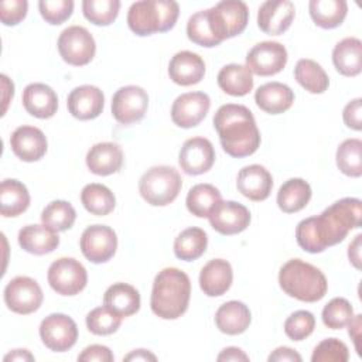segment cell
Listing matches in <instances>:
<instances>
[{
    "label": "cell",
    "instance_id": "5b68a950",
    "mask_svg": "<svg viewBox=\"0 0 362 362\" xmlns=\"http://www.w3.org/2000/svg\"><path fill=\"white\" fill-rule=\"evenodd\" d=\"M180 6L173 0H140L127 11L129 28L140 37L170 31L178 18Z\"/></svg>",
    "mask_w": 362,
    "mask_h": 362
},
{
    "label": "cell",
    "instance_id": "1f68e13d",
    "mask_svg": "<svg viewBox=\"0 0 362 362\" xmlns=\"http://www.w3.org/2000/svg\"><path fill=\"white\" fill-rule=\"evenodd\" d=\"M218 86L230 96H245L253 89V75L246 65L229 64L218 72Z\"/></svg>",
    "mask_w": 362,
    "mask_h": 362
},
{
    "label": "cell",
    "instance_id": "2e32d148",
    "mask_svg": "<svg viewBox=\"0 0 362 362\" xmlns=\"http://www.w3.org/2000/svg\"><path fill=\"white\" fill-rule=\"evenodd\" d=\"M178 163L181 170L188 175H199L209 171L215 163L212 143L205 137L185 140L178 154Z\"/></svg>",
    "mask_w": 362,
    "mask_h": 362
},
{
    "label": "cell",
    "instance_id": "7402d4cb",
    "mask_svg": "<svg viewBox=\"0 0 362 362\" xmlns=\"http://www.w3.org/2000/svg\"><path fill=\"white\" fill-rule=\"evenodd\" d=\"M168 75L170 79L177 85H195L201 82L205 75V62L192 51H180L168 64Z\"/></svg>",
    "mask_w": 362,
    "mask_h": 362
},
{
    "label": "cell",
    "instance_id": "4fadbf2b",
    "mask_svg": "<svg viewBox=\"0 0 362 362\" xmlns=\"http://www.w3.org/2000/svg\"><path fill=\"white\" fill-rule=\"evenodd\" d=\"M82 255L92 263L109 262L117 249L116 232L106 225L88 226L79 240Z\"/></svg>",
    "mask_w": 362,
    "mask_h": 362
},
{
    "label": "cell",
    "instance_id": "8fae6325",
    "mask_svg": "<svg viewBox=\"0 0 362 362\" xmlns=\"http://www.w3.org/2000/svg\"><path fill=\"white\" fill-rule=\"evenodd\" d=\"M40 338L48 349L54 352H65L76 344V322L61 313L49 314L40 324Z\"/></svg>",
    "mask_w": 362,
    "mask_h": 362
},
{
    "label": "cell",
    "instance_id": "7c38bea8",
    "mask_svg": "<svg viewBox=\"0 0 362 362\" xmlns=\"http://www.w3.org/2000/svg\"><path fill=\"white\" fill-rule=\"evenodd\" d=\"M110 107L116 122L132 124L144 117L148 107V95L137 85L122 86L115 92Z\"/></svg>",
    "mask_w": 362,
    "mask_h": 362
},
{
    "label": "cell",
    "instance_id": "680465c9",
    "mask_svg": "<svg viewBox=\"0 0 362 362\" xmlns=\"http://www.w3.org/2000/svg\"><path fill=\"white\" fill-rule=\"evenodd\" d=\"M3 359L4 362H8V361H34L35 358L27 349H14L8 352Z\"/></svg>",
    "mask_w": 362,
    "mask_h": 362
},
{
    "label": "cell",
    "instance_id": "3957f363",
    "mask_svg": "<svg viewBox=\"0 0 362 362\" xmlns=\"http://www.w3.org/2000/svg\"><path fill=\"white\" fill-rule=\"evenodd\" d=\"M191 281L185 272L165 267L157 273L150 298L151 311L163 320H177L188 308Z\"/></svg>",
    "mask_w": 362,
    "mask_h": 362
},
{
    "label": "cell",
    "instance_id": "30bf717a",
    "mask_svg": "<svg viewBox=\"0 0 362 362\" xmlns=\"http://www.w3.org/2000/svg\"><path fill=\"white\" fill-rule=\"evenodd\" d=\"M42 290L40 284L28 276L11 279L4 288V303L8 310L17 314H31L42 304Z\"/></svg>",
    "mask_w": 362,
    "mask_h": 362
},
{
    "label": "cell",
    "instance_id": "836d02e7",
    "mask_svg": "<svg viewBox=\"0 0 362 362\" xmlns=\"http://www.w3.org/2000/svg\"><path fill=\"white\" fill-rule=\"evenodd\" d=\"M313 21L325 30L341 25L348 13L345 0H311L308 4Z\"/></svg>",
    "mask_w": 362,
    "mask_h": 362
},
{
    "label": "cell",
    "instance_id": "e575fe53",
    "mask_svg": "<svg viewBox=\"0 0 362 362\" xmlns=\"http://www.w3.org/2000/svg\"><path fill=\"white\" fill-rule=\"evenodd\" d=\"M208 246L206 232L192 226L184 229L174 240V255L184 262H192L201 257Z\"/></svg>",
    "mask_w": 362,
    "mask_h": 362
},
{
    "label": "cell",
    "instance_id": "5bb4252c",
    "mask_svg": "<svg viewBox=\"0 0 362 362\" xmlns=\"http://www.w3.org/2000/svg\"><path fill=\"white\" fill-rule=\"evenodd\" d=\"M287 64V49L277 41L256 44L246 55V66L259 76H272L283 71Z\"/></svg>",
    "mask_w": 362,
    "mask_h": 362
},
{
    "label": "cell",
    "instance_id": "681fc988",
    "mask_svg": "<svg viewBox=\"0 0 362 362\" xmlns=\"http://www.w3.org/2000/svg\"><path fill=\"white\" fill-rule=\"evenodd\" d=\"M344 123L352 129V130H361L362 129V99L356 98L346 103L342 112Z\"/></svg>",
    "mask_w": 362,
    "mask_h": 362
},
{
    "label": "cell",
    "instance_id": "484cf974",
    "mask_svg": "<svg viewBox=\"0 0 362 362\" xmlns=\"http://www.w3.org/2000/svg\"><path fill=\"white\" fill-rule=\"evenodd\" d=\"M18 245L31 255H47L54 252L59 245L58 232L42 225H27L18 232Z\"/></svg>",
    "mask_w": 362,
    "mask_h": 362
},
{
    "label": "cell",
    "instance_id": "b9f144b4",
    "mask_svg": "<svg viewBox=\"0 0 362 362\" xmlns=\"http://www.w3.org/2000/svg\"><path fill=\"white\" fill-rule=\"evenodd\" d=\"M322 322L329 329H341L348 325L354 317L351 303L344 297H335L322 308Z\"/></svg>",
    "mask_w": 362,
    "mask_h": 362
},
{
    "label": "cell",
    "instance_id": "8d00e7d4",
    "mask_svg": "<svg viewBox=\"0 0 362 362\" xmlns=\"http://www.w3.org/2000/svg\"><path fill=\"white\" fill-rule=\"evenodd\" d=\"M81 202L92 215L105 216L115 209L116 198L106 185L90 182L82 188Z\"/></svg>",
    "mask_w": 362,
    "mask_h": 362
},
{
    "label": "cell",
    "instance_id": "ee69618b",
    "mask_svg": "<svg viewBox=\"0 0 362 362\" xmlns=\"http://www.w3.org/2000/svg\"><path fill=\"white\" fill-rule=\"evenodd\" d=\"M187 35H188L189 41H192L197 45L205 47V48H212V47L219 45V42L216 41V38L214 37V34L209 28L205 10L197 11L195 14H192L188 18Z\"/></svg>",
    "mask_w": 362,
    "mask_h": 362
},
{
    "label": "cell",
    "instance_id": "f5cc1de1",
    "mask_svg": "<svg viewBox=\"0 0 362 362\" xmlns=\"http://www.w3.org/2000/svg\"><path fill=\"white\" fill-rule=\"evenodd\" d=\"M216 361H249V356L236 346H228L221 351V354L216 356Z\"/></svg>",
    "mask_w": 362,
    "mask_h": 362
},
{
    "label": "cell",
    "instance_id": "ab89813d",
    "mask_svg": "<svg viewBox=\"0 0 362 362\" xmlns=\"http://www.w3.org/2000/svg\"><path fill=\"white\" fill-rule=\"evenodd\" d=\"M76 219L74 206L64 199L49 202L41 212V222L55 232H64L72 228Z\"/></svg>",
    "mask_w": 362,
    "mask_h": 362
},
{
    "label": "cell",
    "instance_id": "ba28073f",
    "mask_svg": "<svg viewBox=\"0 0 362 362\" xmlns=\"http://www.w3.org/2000/svg\"><path fill=\"white\" fill-rule=\"evenodd\" d=\"M47 279L57 294L76 296L86 287L88 273L76 259L59 257L48 267Z\"/></svg>",
    "mask_w": 362,
    "mask_h": 362
},
{
    "label": "cell",
    "instance_id": "6da1fadb",
    "mask_svg": "<svg viewBox=\"0 0 362 362\" xmlns=\"http://www.w3.org/2000/svg\"><path fill=\"white\" fill-rule=\"evenodd\" d=\"M362 223V202L358 198H342L318 216L298 222L296 239L298 246L308 253H321L327 247L342 242L351 229Z\"/></svg>",
    "mask_w": 362,
    "mask_h": 362
},
{
    "label": "cell",
    "instance_id": "c3c4849f",
    "mask_svg": "<svg viewBox=\"0 0 362 362\" xmlns=\"http://www.w3.org/2000/svg\"><path fill=\"white\" fill-rule=\"evenodd\" d=\"M28 3L25 0H3L0 3V18L4 25H16L25 18Z\"/></svg>",
    "mask_w": 362,
    "mask_h": 362
},
{
    "label": "cell",
    "instance_id": "e0dca14e",
    "mask_svg": "<svg viewBox=\"0 0 362 362\" xmlns=\"http://www.w3.org/2000/svg\"><path fill=\"white\" fill-rule=\"evenodd\" d=\"M211 226L221 235H236L250 223L249 209L235 201H219L208 215Z\"/></svg>",
    "mask_w": 362,
    "mask_h": 362
},
{
    "label": "cell",
    "instance_id": "f6af8a7d",
    "mask_svg": "<svg viewBox=\"0 0 362 362\" xmlns=\"http://www.w3.org/2000/svg\"><path fill=\"white\" fill-rule=\"evenodd\" d=\"M315 328V318L307 310L294 311L284 321V332L291 341H303L313 334Z\"/></svg>",
    "mask_w": 362,
    "mask_h": 362
},
{
    "label": "cell",
    "instance_id": "bcb514c9",
    "mask_svg": "<svg viewBox=\"0 0 362 362\" xmlns=\"http://www.w3.org/2000/svg\"><path fill=\"white\" fill-rule=\"evenodd\" d=\"M348 358V346L338 338L322 339L311 355L313 362H346Z\"/></svg>",
    "mask_w": 362,
    "mask_h": 362
},
{
    "label": "cell",
    "instance_id": "d6986e66",
    "mask_svg": "<svg viewBox=\"0 0 362 362\" xmlns=\"http://www.w3.org/2000/svg\"><path fill=\"white\" fill-rule=\"evenodd\" d=\"M66 106L75 119L92 120L102 113L105 106V95L93 85H81L69 92Z\"/></svg>",
    "mask_w": 362,
    "mask_h": 362
},
{
    "label": "cell",
    "instance_id": "9c48e42d",
    "mask_svg": "<svg viewBox=\"0 0 362 362\" xmlns=\"http://www.w3.org/2000/svg\"><path fill=\"white\" fill-rule=\"evenodd\" d=\"M58 52L62 59L74 66L89 64L96 52V42L92 34L81 25L65 28L58 37Z\"/></svg>",
    "mask_w": 362,
    "mask_h": 362
},
{
    "label": "cell",
    "instance_id": "60d3db41",
    "mask_svg": "<svg viewBox=\"0 0 362 362\" xmlns=\"http://www.w3.org/2000/svg\"><path fill=\"white\" fill-rule=\"evenodd\" d=\"M120 8L119 0H83L82 13L88 21L95 25L112 24Z\"/></svg>",
    "mask_w": 362,
    "mask_h": 362
},
{
    "label": "cell",
    "instance_id": "7dc6e473",
    "mask_svg": "<svg viewBox=\"0 0 362 362\" xmlns=\"http://www.w3.org/2000/svg\"><path fill=\"white\" fill-rule=\"evenodd\" d=\"M38 8L42 18L52 24L59 25L66 21L74 11L72 0H41L38 1Z\"/></svg>",
    "mask_w": 362,
    "mask_h": 362
},
{
    "label": "cell",
    "instance_id": "4316f807",
    "mask_svg": "<svg viewBox=\"0 0 362 362\" xmlns=\"http://www.w3.org/2000/svg\"><path fill=\"white\" fill-rule=\"evenodd\" d=\"M256 105L269 115H280L288 110L294 102V92L281 82H267L255 93Z\"/></svg>",
    "mask_w": 362,
    "mask_h": 362
},
{
    "label": "cell",
    "instance_id": "7bdbcfd3",
    "mask_svg": "<svg viewBox=\"0 0 362 362\" xmlns=\"http://www.w3.org/2000/svg\"><path fill=\"white\" fill-rule=\"evenodd\" d=\"M122 317L107 307H96L86 315V327L95 335H110L119 329Z\"/></svg>",
    "mask_w": 362,
    "mask_h": 362
},
{
    "label": "cell",
    "instance_id": "11a10c76",
    "mask_svg": "<svg viewBox=\"0 0 362 362\" xmlns=\"http://www.w3.org/2000/svg\"><path fill=\"white\" fill-rule=\"evenodd\" d=\"M361 240H362V235L359 233L355 236V239L349 243V247H348L349 262L356 269H361Z\"/></svg>",
    "mask_w": 362,
    "mask_h": 362
},
{
    "label": "cell",
    "instance_id": "9f6ffc18",
    "mask_svg": "<svg viewBox=\"0 0 362 362\" xmlns=\"http://www.w3.org/2000/svg\"><path fill=\"white\" fill-rule=\"evenodd\" d=\"M0 79H1V88H3V102H4L3 115H4L6 110H7L8 102L13 99V95H14V85H13V82L7 78V75H4V74L0 76Z\"/></svg>",
    "mask_w": 362,
    "mask_h": 362
},
{
    "label": "cell",
    "instance_id": "277c9868",
    "mask_svg": "<svg viewBox=\"0 0 362 362\" xmlns=\"http://www.w3.org/2000/svg\"><path fill=\"white\" fill-rule=\"evenodd\" d=\"M279 284L287 296L304 303L320 301L328 290L324 273L301 259H291L281 266Z\"/></svg>",
    "mask_w": 362,
    "mask_h": 362
},
{
    "label": "cell",
    "instance_id": "6f0895ef",
    "mask_svg": "<svg viewBox=\"0 0 362 362\" xmlns=\"http://www.w3.org/2000/svg\"><path fill=\"white\" fill-rule=\"evenodd\" d=\"M123 361H157V356L147 349H134L126 355Z\"/></svg>",
    "mask_w": 362,
    "mask_h": 362
},
{
    "label": "cell",
    "instance_id": "f35d334b",
    "mask_svg": "<svg viewBox=\"0 0 362 362\" xmlns=\"http://www.w3.org/2000/svg\"><path fill=\"white\" fill-rule=\"evenodd\" d=\"M337 167L348 177L362 175V141L359 139H346L337 148Z\"/></svg>",
    "mask_w": 362,
    "mask_h": 362
},
{
    "label": "cell",
    "instance_id": "d4e9b609",
    "mask_svg": "<svg viewBox=\"0 0 362 362\" xmlns=\"http://www.w3.org/2000/svg\"><path fill=\"white\" fill-rule=\"evenodd\" d=\"M86 165L96 175L115 174L123 165V151L116 143H96L86 154Z\"/></svg>",
    "mask_w": 362,
    "mask_h": 362
},
{
    "label": "cell",
    "instance_id": "cb8c5ba5",
    "mask_svg": "<svg viewBox=\"0 0 362 362\" xmlns=\"http://www.w3.org/2000/svg\"><path fill=\"white\" fill-rule=\"evenodd\" d=\"M23 106L34 117L49 119L57 113L58 96L45 83H30L23 90Z\"/></svg>",
    "mask_w": 362,
    "mask_h": 362
},
{
    "label": "cell",
    "instance_id": "ffe728a7",
    "mask_svg": "<svg viewBox=\"0 0 362 362\" xmlns=\"http://www.w3.org/2000/svg\"><path fill=\"white\" fill-rule=\"evenodd\" d=\"M13 153L23 161H38L47 153V137L38 127L20 126L10 136Z\"/></svg>",
    "mask_w": 362,
    "mask_h": 362
},
{
    "label": "cell",
    "instance_id": "9a60e30c",
    "mask_svg": "<svg viewBox=\"0 0 362 362\" xmlns=\"http://www.w3.org/2000/svg\"><path fill=\"white\" fill-rule=\"evenodd\" d=\"M211 107V99L204 92H188L180 95L171 106V120L182 129L198 126Z\"/></svg>",
    "mask_w": 362,
    "mask_h": 362
},
{
    "label": "cell",
    "instance_id": "f546056e",
    "mask_svg": "<svg viewBox=\"0 0 362 362\" xmlns=\"http://www.w3.org/2000/svg\"><path fill=\"white\" fill-rule=\"evenodd\" d=\"M103 305L119 317L126 318L140 310V294L127 283H115L105 291Z\"/></svg>",
    "mask_w": 362,
    "mask_h": 362
},
{
    "label": "cell",
    "instance_id": "d590c367",
    "mask_svg": "<svg viewBox=\"0 0 362 362\" xmlns=\"http://www.w3.org/2000/svg\"><path fill=\"white\" fill-rule=\"evenodd\" d=\"M296 81L310 93H324L328 89L329 79L324 68L314 59H298L294 68Z\"/></svg>",
    "mask_w": 362,
    "mask_h": 362
},
{
    "label": "cell",
    "instance_id": "ac0fdd59",
    "mask_svg": "<svg viewBox=\"0 0 362 362\" xmlns=\"http://www.w3.org/2000/svg\"><path fill=\"white\" fill-rule=\"evenodd\" d=\"M296 7L290 0H269L259 7L257 25L266 34L280 35L290 28Z\"/></svg>",
    "mask_w": 362,
    "mask_h": 362
},
{
    "label": "cell",
    "instance_id": "f907efd6",
    "mask_svg": "<svg viewBox=\"0 0 362 362\" xmlns=\"http://www.w3.org/2000/svg\"><path fill=\"white\" fill-rule=\"evenodd\" d=\"M78 361L81 362H113L115 356L112 351L105 345H89L79 355Z\"/></svg>",
    "mask_w": 362,
    "mask_h": 362
},
{
    "label": "cell",
    "instance_id": "db71d44e",
    "mask_svg": "<svg viewBox=\"0 0 362 362\" xmlns=\"http://www.w3.org/2000/svg\"><path fill=\"white\" fill-rule=\"evenodd\" d=\"M361 320L362 315H354L352 320L348 322V334L349 337L354 339L355 344V349L358 352V355H361V348H359V338H361Z\"/></svg>",
    "mask_w": 362,
    "mask_h": 362
},
{
    "label": "cell",
    "instance_id": "4dcf8cb0",
    "mask_svg": "<svg viewBox=\"0 0 362 362\" xmlns=\"http://www.w3.org/2000/svg\"><path fill=\"white\" fill-rule=\"evenodd\" d=\"M30 205L27 187L18 180H3L0 184V214L6 218L18 216Z\"/></svg>",
    "mask_w": 362,
    "mask_h": 362
},
{
    "label": "cell",
    "instance_id": "7a4b0ae2",
    "mask_svg": "<svg viewBox=\"0 0 362 362\" xmlns=\"http://www.w3.org/2000/svg\"><path fill=\"white\" fill-rule=\"evenodd\" d=\"M214 127L223 151L230 157L252 156L260 146V132L253 113L243 105H222L214 116Z\"/></svg>",
    "mask_w": 362,
    "mask_h": 362
},
{
    "label": "cell",
    "instance_id": "603a6c76",
    "mask_svg": "<svg viewBox=\"0 0 362 362\" xmlns=\"http://www.w3.org/2000/svg\"><path fill=\"white\" fill-rule=\"evenodd\" d=\"M233 280L232 266L225 259L209 260L199 273V287L208 297H219L225 294Z\"/></svg>",
    "mask_w": 362,
    "mask_h": 362
},
{
    "label": "cell",
    "instance_id": "83f0119b",
    "mask_svg": "<svg viewBox=\"0 0 362 362\" xmlns=\"http://www.w3.org/2000/svg\"><path fill=\"white\" fill-rule=\"evenodd\" d=\"M252 321L249 307L238 300L223 303L215 313L218 329L226 335H239L245 332Z\"/></svg>",
    "mask_w": 362,
    "mask_h": 362
},
{
    "label": "cell",
    "instance_id": "74e56055",
    "mask_svg": "<svg viewBox=\"0 0 362 362\" xmlns=\"http://www.w3.org/2000/svg\"><path fill=\"white\" fill-rule=\"evenodd\" d=\"M221 201V192L211 184H197L187 194V208L198 218H208L214 206Z\"/></svg>",
    "mask_w": 362,
    "mask_h": 362
},
{
    "label": "cell",
    "instance_id": "44dd1931",
    "mask_svg": "<svg viewBox=\"0 0 362 362\" xmlns=\"http://www.w3.org/2000/svg\"><path fill=\"white\" fill-rule=\"evenodd\" d=\"M238 191L250 201H264L273 188V178L269 170L260 164H250L238 173Z\"/></svg>",
    "mask_w": 362,
    "mask_h": 362
},
{
    "label": "cell",
    "instance_id": "816d5d0a",
    "mask_svg": "<svg viewBox=\"0 0 362 362\" xmlns=\"http://www.w3.org/2000/svg\"><path fill=\"white\" fill-rule=\"evenodd\" d=\"M301 355L288 346L276 348L267 358L269 362H301Z\"/></svg>",
    "mask_w": 362,
    "mask_h": 362
},
{
    "label": "cell",
    "instance_id": "f1b7e54d",
    "mask_svg": "<svg viewBox=\"0 0 362 362\" xmlns=\"http://www.w3.org/2000/svg\"><path fill=\"white\" fill-rule=\"evenodd\" d=\"M335 69L344 76H356L362 71V42L359 38L346 37L332 49Z\"/></svg>",
    "mask_w": 362,
    "mask_h": 362
},
{
    "label": "cell",
    "instance_id": "52a82bcc",
    "mask_svg": "<svg viewBox=\"0 0 362 362\" xmlns=\"http://www.w3.org/2000/svg\"><path fill=\"white\" fill-rule=\"evenodd\" d=\"M205 14L209 28L219 44L239 35L249 21L247 6L240 0L219 1L214 7L206 8Z\"/></svg>",
    "mask_w": 362,
    "mask_h": 362
},
{
    "label": "cell",
    "instance_id": "8992f818",
    "mask_svg": "<svg viewBox=\"0 0 362 362\" xmlns=\"http://www.w3.org/2000/svg\"><path fill=\"white\" fill-rule=\"evenodd\" d=\"M182 187L180 173L170 165L148 168L139 181L141 198L153 206H165L175 201Z\"/></svg>",
    "mask_w": 362,
    "mask_h": 362
},
{
    "label": "cell",
    "instance_id": "d6a6232c",
    "mask_svg": "<svg viewBox=\"0 0 362 362\" xmlns=\"http://www.w3.org/2000/svg\"><path fill=\"white\" fill-rule=\"evenodd\" d=\"M311 199V187L303 178L287 180L277 192V205L286 214H294L305 208Z\"/></svg>",
    "mask_w": 362,
    "mask_h": 362
}]
</instances>
